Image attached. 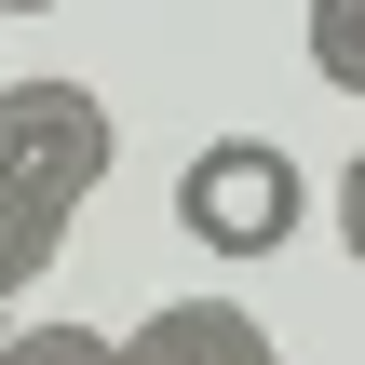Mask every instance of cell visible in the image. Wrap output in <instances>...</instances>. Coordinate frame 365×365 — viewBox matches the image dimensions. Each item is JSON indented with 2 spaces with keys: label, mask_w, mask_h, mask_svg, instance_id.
<instances>
[{
  "label": "cell",
  "mask_w": 365,
  "mask_h": 365,
  "mask_svg": "<svg viewBox=\"0 0 365 365\" xmlns=\"http://www.w3.org/2000/svg\"><path fill=\"white\" fill-rule=\"evenodd\" d=\"M339 244H352V271H365V149H352V176H339Z\"/></svg>",
  "instance_id": "7"
},
{
  "label": "cell",
  "mask_w": 365,
  "mask_h": 365,
  "mask_svg": "<svg viewBox=\"0 0 365 365\" xmlns=\"http://www.w3.org/2000/svg\"><path fill=\"white\" fill-rule=\"evenodd\" d=\"M0 339H14V298H0Z\"/></svg>",
  "instance_id": "9"
},
{
  "label": "cell",
  "mask_w": 365,
  "mask_h": 365,
  "mask_svg": "<svg viewBox=\"0 0 365 365\" xmlns=\"http://www.w3.org/2000/svg\"><path fill=\"white\" fill-rule=\"evenodd\" d=\"M122 365H284V352H271V325H257L244 298H163V312L122 339Z\"/></svg>",
  "instance_id": "3"
},
{
  "label": "cell",
  "mask_w": 365,
  "mask_h": 365,
  "mask_svg": "<svg viewBox=\"0 0 365 365\" xmlns=\"http://www.w3.org/2000/svg\"><path fill=\"white\" fill-rule=\"evenodd\" d=\"M0 365H122V339H108V325H54V312H41V325H14V339H0Z\"/></svg>",
  "instance_id": "6"
},
{
  "label": "cell",
  "mask_w": 365,
  "mask_h": 365,
  "mask_svg": "<svg viewBox=\"0 0 365 365\" xmlns=\"http://www.w3.org/2000/svg\"><path fill=\"white\" fill-rule=\"evenodd\" d=\"M312 81L365 108V0H312Z\"/></svg>",
  "instance_id": "4"
},
{
  "label": "cell",
  "mask_w": 365,
  "mask_h": 365,
  "mask_svg": "<svg viewBox=\"0 0 365 365\" xmlns=\"http://www.w3.org/2000/svg\"><path fill=\"white\" fill-rule=\"evenodd\" d=\"M0 14H68V0H0Z\"/></svg>",
  "instance_id": "8"
},
{
  "label": "cell",
  "mask_w": 365,
  "mask_h": 365,
  "mask_svg": "<svg viewBox=\"0 0 365 365\" xmlns=\"http://www.w3.org/2000/svg\"><path fill=\"white\" fill-rule=\"evenodd\" d=\"M108 163H122V135H108V95L95 81H68V68H27V81H0V190L14 203H41L54 230L108 190Z\"/></svg>",
  "instance_id": "1"
},
{
  "label": "cell",
  "mask_w": 365,
  "mask_h": 365,
  "mask_svg": "<svg viewBox=\"0 0 365 365\" xmlns=\"http://www.w3.org/2000/svg\"><path fill=\"white\" fill-rule=\"evenodd\" d=\"M298 217H312V176L284 135H217L176 163V230L203 257H271V244H298Z\"/></svg>",
  "instance_id": "2"
},
{
  "label": "cell",
  "mask_w": 365,
  "mask_h": 365,
  "mask_svg": "<svg viewBox=\"0 0 365 365\" xmlns=\"http://www.w3.org/2000/svg\"><path fill=\"white\" fill-rule=\"evenodd\" d=\"M54 257H68V230H54L41 203H14V190H0V298H27Z\"/></svg>",
  "instance_id": "5"
}]
</instances>
